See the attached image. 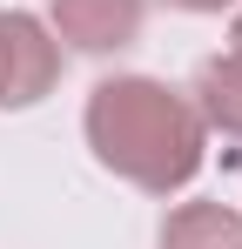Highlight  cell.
I'll list each match as a JSON object with an SVG mask.
<instances>
[{
    "instance_id": "6da1fadb",
    "label": "cell",
    "mask_w": 242,
    "mask_h": 249,
    "mask_svg": "<svg viewBox=\"0 0 242 249\" xmlns=\"http://www.w3.org/2000/svg\"><path fill=\"white\" fill-rule=\"evenodd\" d=\"M81 135L94 148V162L148 189V196H175L202 175L208 155V128H202L195 101L182 88L155 81V74H108L94 81L87 108H81Z\"/></svg>"
},
{
    "instance_id": "7a4b0ae2",
    "label": "cell",
    "mask_w": 242,
    "mask_h": 249,
    "mask_svg": "<svg viewBox=\"0 0 242 249\" xmlns=\"http://www.w3.org/2000/svg\"><path fill=\"white\" fill-rule=\"evenodd\" d=\"M61 81V41L40 14L0 7V108H34Z\"/></svg>"
},
{
    "instance_id": "3957f363",
    "label": "cell",
    "mask_w": 242,
    "mask_h": 249,
    "mask_svg": "<svg viewBox=\"0 0 242 249\" xmlns=\"http://www.w3.org/2000/svg\"><path fill=\"white\" fill-rule=\"evenodd\" d=\"M148 0H47V34L74 54H121L141 34Z\"/></svg>"
},
{
    "instance_id": "277c9868",
    "label": "cell",
    "mask_w": 242,
    "mask_h": 249,
    "mask_svg": "<svg viewBox=\"0 0 242 249\" xmlns=\"http://www.w3.org/2000/svg\"><path fill=\"white\" fill-rule=\"evenodd\" d=\"M189 101H195L202 128H222V135H236L242 142V54H208L195 68V88H189Z\"/></svg>"
},
{
    "instance_id": "5b68a950",
    "label": "cell",
    "mask_w": 242,
    "mask_h": 249,
    "mask_svg": "<svg viewBox=\"0 0 242 249\" xmlns=\"http://www.w3.org/2000/svg\"><path fill=\"white\" fill-rule=\"evenodd\" d=\"M161 249H242V215L222 202H182L161 222Z\"/></svg>"
},
{
    "instance_id": "8992f818",
    "label": "cell",
    "mask_w": 242,
    "mask_h": 249,
    "mask_svg": "<svg viewBox=\"0 0 242 249\" xmlns=\"http://www.w3.org/2000/svg\"><path fill=\"white\" fill-rule=\"evenodd\" d=\"M161 7H175V14H222V7H242V0H161Z\"/></svg>"
},
{
    "instance_id": "52a82bcc",
    "label": "cell",
    "mask_w": 242,
    "mask_h": 249,
    "mask_svg": "<svg viewBox=\"0 0 242 249\" xmlns=\"http://www.w3.org/2000/svg\"><path fill=\"white\" fill-rule=\"evenodd\" d=\"M229 41H236V54H242V7H236V27H229Z\"/></svg>"
}]
</instances>
